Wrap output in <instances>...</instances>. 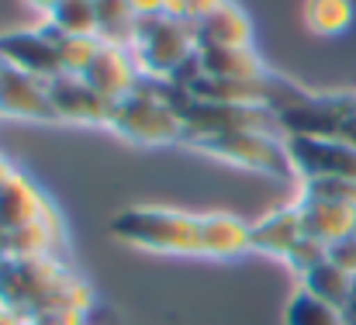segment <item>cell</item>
I'll list each match as a JSON object with an SVG mask.
<instances>
[{"label":"cell","instance_id":"cell-13","mask_svg":"<svg viewBox=\"0 0 356 325\" xmlns=\"http://www.w3.org/2000/svg\"><path fill=\"white\" fill-rule=\"evenodd\" d=\"M49 215H56L52 205L42 198V191L28 177L10 173L0 184V225L3 228H21V225L42 221V218H49Z\"/></svg>","mask_w":356,"mask_h":325},{"label":"cell","instance_id":"cell-7","mask_svg":"<svg viewBox=\"0 0 356 325\" xmlns=\"http://www.w3.org/2000/svg\"><path fill=\"white\" fill-rule=\"evenodd\" d=\"M298 180L343 177L356 180V149L339 138H284Z\"/></svg>","mask_w":356,"mask_h":325},{"label":"cell","instance_id":"cell-20","mask_svg":"<svg viewBox=\"0 0 356 325\" xmlns=\"http://www.w3.org/2000/svg\"><path fill=\"white\" fill-rule=\"evenodd\" d=\"M45 24L73 38H97V3L94 0H59L56 10L45 17Z\"/></svg>","mask_w":356,"mask_h":325},{"label":"cell","instance_id":"cell-14","mask_svg":"<svg viewBox=\"0 0 356 325\" xmlns=\"http://www.w3.org/2000/svg\"><path fill=\"white\" fill-rule=\"evenodd\" d=\"M298 201H301V225L308 239L332 246L356 232V208L332 205V201H312V198H298Z\"/></svg>","mask_w":356,"mask_h":325},{"label":"cell","instance_id":"cell-25","mask_svg":"<svg viewBox=\"0 0 356 325\" xmlns=\"http://www.w3.org/2000/svg\"><path fill=\"white\" fill-rule=\"evenodd\" d=\"M325 260L336 263L343 274L356 277V232L346 235V239H339V242H332V246H325Z\"/></svg>","mask_w":356,"mask_h":325},{"label":"cell","instance_id":"cell-28","mask_svg":"<svg viewBox=\"0 0 356 325\" xmlns=\"http://www.w3.org/2000/svg\"><path fill=\"white\" fill-rule=\"evenodd\" d=\"M215 3H222V0H184V14H187V21H197V17L208 14Z\"/></svg>","mask_w":356,"mask_h":325},{"label":"cell","instance_id":"cell-17","mask_svg":"<svg viewBox=\"0 0 356 325\" xmlns=\"http://www.w3.org/2000/svg\"><path fill=\"white\" fill-rule=\"evenodd\" d=\"M249 249V225L236 215H201V253L238 256Z\"/></svg>","mask_w":356,"mask_h":325},{"label":"cell","instance_id":"cell-31","mask_svg":"<svg viewBox=\"0 0 356 325\" xmlns=\"http://www.w3.org/2000/svg\"><path fill=\"white\" fill-rule=\"evenodd\" d=\"M0 325H24V319H21L17 312H10V308L0 305Z\"/></svg>","mask_w":356,"mask_h":325},{"label":"cell","instance_id":"cell-8","mask_svg":"<svg viewBox=\"0 0 356 325\" xmlns=\"http://www.w3.org/2000/svg\"><path fill=\"white\" fill-rule=\"evenodd\" d=\"M49 101L59 121H73V125H108L111 121V101H104L83 77L63 73L56 80L45 84Z\"/></svg>","mask_w":356,"mask_h":325},{"label":"cell","instance_id":"cell-5","mask_svg":"<svg viewBox=\"0 0 356 325\" xmlns=\"http://www.w3.org/2000/svg\"><path fill=\"white\" fill-rule=\"evenodd\" d=\"M350 114L353 94H308L305 101L284 108L277 118L284 138H336Z\"/></svg>","mask_w":356,"mask_h":325},{"label":"cell","instance_id":"cell-26","mask_svg":"<svg viewBox=\"0 0 356 325\" xmlns=\"http://www.w3.org/2000/svg\"><path fill=\"white\" fill-rule=\"evenodd\" d=\"M28 325H83V312H76V308H49V312L31 315Z\"/></svg>","mask_w":356,"mask_h":325},{"label":"cell","instance_id":"cell-2","mask_svg":"<svg viewBox=\"0 0 356 325\" xmlns=\"http://www.w3.org/2000/svg\"><path fill=\"white\" fill-rule=\"evenodd\" d=\"M197 52L194 42V21L166 17V14H142L131 59L142 73V80H173V73Z\"/></svg>","mask_w":356,"mask_h":325},{"label":"cell","instance_id":"cell-30","mask_svg":"<svg viewBox=\"0 0 356 325\" xmlns=\"http://www.w3.org/2000/svg\"><path fill=\"white\" fill-rule=\"evenodd\" d=\"M24 3H28L31 10H42V14L49 17V14L56 10V3H59V0H24Z\"/></svg>","mask_w":356,"mask_h":325},{"label":"cell","instance_id":"cell-4","mask_svg":"<svg viewBox=\"0 0 356 325\" xmlns=\"http://www.w3.org/2000/svg\"><path fill=\"white\" fill-rule=\"evenodd\" d=\"M201 152L232 163L238 170H256L266 177H298L294 163L287 156V142H280L270 132H236V135H211V138H191Z\"/></svg>","mask_w":356,"mask_h":325},{"label":"cell","instance_id":"cell-6","mask_svg":"<svg viewBox=\"0 0 356 325\" xmlns=\"http://www.w3.org/2000/svg\"><path fill=\"white\" fill-rule=\"evenodd\" d=\"M0 63L49 84L56 77L66 73L63 59H59V45H56V35L52 28H17V31H3L0 35Z\"/></svg>","mask_w":356,"mask_h":325},{"label":"cell","instance_id":"cell-23","mask_svg":"<svg viewBox=\"0 0 356 325\" xmlns=\"http://www.w3.org/2000/svg\"><path fill=\"white\" fill-rule=\"evenodd\" d=\"M301 198L356 208V180H343V177H312V180H301Z\"/></svg>","mask_w":356,"mask_h":325},{"label":"cell","instance_id":"cell-15","mask_svg":"<svg viewBox=\"0 0 356 325\" xmlns=\"http://www.w3.org/2000/svg\"><path fill=\"white\" fill-rule=\"evenodd\" d=\"M201 52V73L222 77V80H252L266 77V63L252 45H232V49H197Z\"/></svg>","mask_w":356,"mask_h":325},{"label":"cell","instance_id":"cell-24","mask_svg":"<svg viewBox=\"0 0 356 325\" xmlns=\"http://www.w3.org/2000/svg\"><path fill=\"white\" fill-rule=\"evenodd\" d=\"M284 260H287V267H291L294 274H301V277H305L312 267L325 263V246H322V242H315V239H308V235H301V239H298V246H294Z\"/></svg>","mask_w":356,"mask_h":325},{"label":"cell","instance_id":"cell-10","mask_svg":"<svg viewBox=\"0 0 356 325\" xmlns=\"http://www.w3.org/2000/svg\"><path fill=\"white\" fill-rule=\"evenodd\" d=\"M83 80L111 104H118L124 97H131L142 84V73L131 59L128 49H111V45H101V52L94 56V63L87 66Z\"/></svg>","mask_w":356,"mask_h":325},{"label":"cell","instance_id":"cell-1","mask_svg":"<svg viewBox=\"0 0 356 325\" xmlns=\"http://www.w3.org/2000/svg\"><path fill=\"white\" fill-rule=\"evenodd\" d=\"M111 235L149 253H177L197 256L201 253V215L173 212V208H128L111 218Z\"/></svg>","mask_w":356,"mask_h":325},{"label":"cell","instance_id":"cell-21","mask_svg":"<svg viewBox=\"0 0 356 325\" xmlns=\"http://www.w3.org/2000/svg\"><path fill=\"white\" fill-rule=\"evenodd\" d=\"M284 322L287 325H346L339 308H332V305L312 298L308 291H298V294L287 301Z\"/></svg>","mask_w":356,"mask_h":325},{"label":"cell","instance_id":"cell-22","mask_svg":"<svg viewBox=\"0 0 356 325\" xmlns=\"http://www.w3.org/2000/svg\"><path fill=\"white\" fill-rule=\"evenodd\" d=\"M49 28H52V24H49ZM52 35H56L59 59H63L66 73L83 77V73H87V66L94 63V56L101 52V38H73V35H63V31H56V28H52Z\"/></svg>","mask_w":356,"mask_h":325},{"label":"cell","instance_id":"cell-9","mask_svg":"<svg viewBox=\"0 0 356 325\" xmlns=\"http://www.w3.org/2000/svg\"><path fill=\"white\" fill-rule=\"evenodd\" d=\"M0 118H21V121H59L49 90L42 80L0 63Z\"/></svg>","mask_w":356,"mask_h":325},{"label":"cell","instance_id":"cell-27","mask_svg":"<svg viewBox=\"0 0 356 325\" xmlns=\"http://www.w3.org/2000/svg\"><path fill=\"white\" fill-rule=\"evenodd\" d=\"M138 14H166V17H184V0H131Z\"/></svg>","mask_w":356,"mask_h":325},{"label":"cell","instance_id":"cell-18","mask_svg":"<svg viewBox=\"0 0 356 325\" xmlns=\"http://www.w3.org/2000/svg\"><path fill=\"white\" fill-rule=\"evenodd\" d=\"M305 14V28L312 35H322V38H336L343 31H350L356 17L353 0H305L301 7Z\"/></svg>","mask_w":356,"mask_h":325},{"label":"cell","instance_id":"cell-29","mask_svg":"<svg viewBox=\"0 0 356 325\" xmlns=\"http://www.w3.org/2000/svg\"><path fill=\"white\" fill-rule=\"evenodd\" d=\"M343 322L356 325V277H353V291H350V298H346V305H343Z\"/></svg>","mask_w":356,"mask_h":325},{"label":"cell","instance_id":"cell-19","mask_svg":"<svg viewBox=\"0 0 356 325\" xmlns=\"http://www.w3.org/2000/svg\"><path fill=\"white\" fill-rule=\"evenodd\" d=\"M301 291H308L312 298H318V301H325V305H332V308H339L343 312V305H346V298H350V291H353V277L350 274H343L336 263H318V267H312L305 277H301Z\"/></svg>","mask_w":356,"mask_h":325},{"label":"cell","instance_id":"cell-11","mask_svg":"<svg viewBox=\"0 0 356 325\" xmlns=\"http://www.w3.org/2000/svg\"><path fill=\"white\" fill-rule=\"evenodd\" d=\"M194 42L197 49H232V45H252V24L249 14L236 0L215 3L208 14L194 21Z\"/></svg>","mask_w":356,"mask_h":325},{"label":"cell","instance_id":"cell-12","mask_svg":"<svg viewBox=\"0 0 356 325\" xmlns=\"http://www.w3.org/2000/svg\"><path fill=\"white\" fill-rule=\"evenodd\" d=\"M301 235H305L301 201H294V205H284V208L263 215L256 225H249V249L266 253V256H287Z\"/></svg>","mask_w":356,"mask_h":325},{"label":"cell","instance_id":"cell-3","mask_svg":"<svg viewBox=\"0 0 356 325\" xmlns=\"http://www.w3.org/2000/svg\"><path fill=\"white\" fill-rule=\"evenodd\" d=\"M108 128L138 145H166V142L187 138V128H184L180 114L170 108L159 80H142L131 97L118 101L111 108Z\"/></svg>","mask_w":356,"mask_h":325},{"label":"cell","instance_id":"cell-16","mask_svg":"<svg viewBox=\"0 0 356 325\" xmlns=\"http://www.w3.org/2000/svg\"><path fill=\"white\" fill-rule=\"evenodd\" d=\"M97 3V38L101 45L111 49H128L135 45V31H138V10L131 0H94Z\"/></svg>","mask_w":356,"mask_h":325},{"label":"cell","instance_id":"cell-32","mask_svg":"<svg viewBox=\"0 0 356 325\" xmlns=\"http://www.w3.org/2000/svg\"><path fill=\"white\" fill-rule=\"evenodd\" d=\"M353 114H356V94H353Z\"/></svg>","mask_w":356,"mask_h":325}]
</instances>
